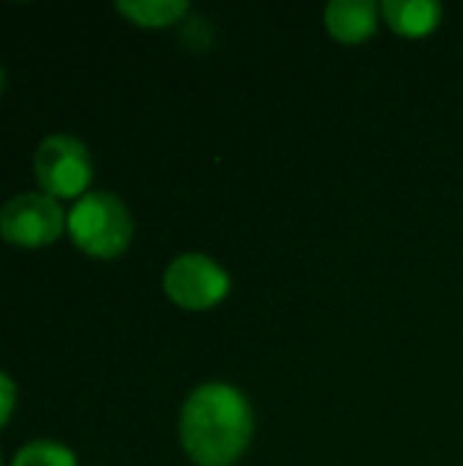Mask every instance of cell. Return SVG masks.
I'll list each match as a JSON object with an SVG mask.
<instances>
[{"instance_id":"6","label":"cell","mask_w":463,"mask_h":466,"mask_svg":"<svg viewBox=\"0 0 463 466\" xmlns=\"http://www.w3.org/2000/svg\"><path fill=\"white\" fill-rule=\"evenodd\" d=\"M377 14L371 0H336L325 8V25L338 41L357 44L377 30Z\"/></svg>"},{"instance_id":"12","label":"cell","mask_w":463,"mask_h":466,"mask_svg":"<svg viewBox=\"0 0 463 466\" xmlns=\"http://www.w3.org/2000/svg\"><path fill=\"white\" fill-rule=\"evenodd\" d=\"M0 466H3V461H0Z\"/></svg>"},{"instance_id":"3","label":"cell","mask_w":463,"mask_h":466,"mask_svg":"<svg viewBox=\"0 0 463 466\" xmlns=\"http://www.w3.org/2000/svg\"><path fill=\"white\" fill-rule=\"evenodd\" d=\"M33 169L49 197H76L93 177V161L85 142L68 134L46 137L33 156Z\"/></svg>"},{"instance_id":"9","label":"cell","mask_w":463,"mask_h":466,"mask_svg":"<svg viewBox=\"0 0 463 466\" xmlns=\"http://www.w3.org/2000/svg\"><path fill=\"white\" fill-rule=\"evenodd\" d=\"M11 466H76V459H74V453L65 445L49 442V440H38V442L25 445L16 453V459H14Z\"/></svg>"},{"instance_id":"11","label":"cell","mask_w":463,"mask_h":466,"mask_svg":"<svg viewBox=\"0 0 463 466\" xmlns=\"http://www.w3.org/2000/svg\"><path fill=\"white\" fill-rule=\"evenodd\" d=\"M3 82H5V76H3V68H0V90H3Z\"/></svg>"},{"instance_id":"5","label":"cell","mask_w":463,"mask_h":466,"mask_svg":"<svg viewBox=\"0 0 463 466\" xmlns=\"http://www.w3.org/2000/svg\"><path fill=\"white\" fill-rule=\"evenodd\" d=\"M164 289L177 306L188 311H202L226 298L229 276L216 259L205 254H183L166 268Z\"/></svg>"},{"instance_id":"7","label":"cell","mask_w":463,"mask_h":466,"mask_svg":"<svg viewBox=\"0 0 463 466\" xmlns=\"http://www.w3.org/2000/svg\"><path fill=\"white\" fill-rule=\"evenodd\" d=\"M385 19L401 35H426L439 25L442 5L431 0H385Z\"/></svg>"},{"instance_id":"8","label":"cell","mask_w":463,"mask_h":466,"mask_svg":"<svg viewBox=\"0 0 463 466\" xmlns=\"http://www.w3.org/2000/svg\"><path fill=\"white\" fill-rule=\"evenodd\" d=\"M117 11L142 27H166L186 16L188 3L186 0H120Z\"/></svg>"},{"instance_id":"4","label":"cell","mask_w":463,"mask_h":466,"mask_svg":"<svg viewBox=\"0 0 463 466\" xmlns=\"http://www.w3.org/2000/svg\"><path fill=\"white\" fill-rule=\"evenodd\" d=\"M65 216L55 197L25 191L11 197L0 208V238L14 246H49L60 238L65 227Z\"/></svg>"},{"instance_id":"2","label":"cell","mask_w":463,"mask_h":466,"mask_svg":"<svg viewBox=\"0 0 463 466\" xmlns=\"http://www.w3.org/2000/svg\"><path fill=\"white\" fill-rule=\"evenodd\" d=\"M68 232L74 243L101 259H112L123 254L131 243V216L128 208L109 191H90L82 194L79 202L68 213Z\"/></svg>"},{"instance_id":"1","label":"cell","mask_w":463,"mask_h":466,"mask_svg":"<svg viewBox=\"0 0 463 466\" xmlns=\"http://www.w3.org/2000/svg\"><path fill=\"white\" fill-rule=\"evenodd\" d=\"M251 434V407L232 385H202L183 404L180 440L196 466H232L248 448Z\"/></svg>"},{"instance_id":"10","label":"cell","mask_w":463,"mask_h":466,"mask_svg":"<svg viewBox=\"0 0 463 466\" xmlns=\"http://www.w3.org/2000/svg\"><path fill=\"white\" fill-rule=\"evenodd\" d=\"M14 404H16V385L0 371V426H5Z\"/></svg>"}]
</instances>
